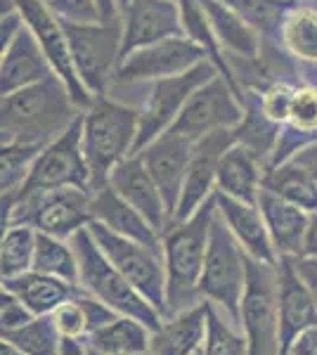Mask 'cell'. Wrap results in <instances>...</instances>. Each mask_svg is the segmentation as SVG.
<instances>
[{"instance_id": "29", "label": "cell", "mask_w": 317, "mask_h": 355, "mask_svg": "<svg viewBox=\"0 0 317 355\" xmlns=\"http://www.w3.org/2000/svg\"><path fill=\"white\" fill-rule=\"evenodd\" d=\"M199 3L209 17L218 41H223L234 53L253 60L256 57V38H253L251 28L246 26V21L239 15H234L232 8H225L218 0H199Z\"/></svg>"}, {"instance_id": "17", "label": "cell", "mask_w": 317, "mask_h": 355, "mask_svg": "<svg viewBox=\"0 0 317 355\" xmlns=\"http://www.w3.org/2000/svg\"><path fill=\"white\" fill-rule=\"evenodd\" d=\"M277 308H280V355H289L293 341L303 331L317 327V303L303 279L298 277L293 259L280 256L277 263Z\"/></svg>"}, {"instance_id": "48", "label": "cell", "mask_w": 317, "mask_h": 355, "mask_svg": "<svg viewBox=\"0 0 317 355\" xmlns=\"http://www.w3.org/2000/svg\"><path fill=\"white\" fill-rule=\"evenodd\" d=\"M100 8L102 21H114L117 19V0H95Z\"/></svg>"}, {"instance_id": "25", "label": "cell", "mask_w": 317, "mask_h": 355, "mask_svg": "<svg viewBox=\"0 0 317 355\" xmlns=\"http://www.w3.org/2000/svg\"><path fill=\"white\" fill-rule=\"evenodd\" d=\"M263 187L261 173V157L251 147L232 145L223 154L221 166H218V180L216 190L230 197L239 199L246 204H258V194Z\"/></svg>"}, {"instance_id": "35", "label": "cell", "mask_w": 317, "mask_h": 355, "mask_svg": "<svg viewBox=\"0 0 317 355\" xmlns=\"http://www.w3.org/2000/svg\"><path fill=\"white\" fill-rule=\"evenodd\" d=\"M201 355H249L246 336L230 327L211 301H206V343Z\"/></svg>"}, {"instance_id": "43", "label": "cell", "mask_w": 317, "mask_h": 355, "mask_svg": "<svg viewBox=\"0 0 317 355\" xmlns=\"http://www.w3.org/2000/svg\"><path fill=\"white\" fill-rule=\"evenodd\" d=\"M293 268H296L298 277L303 279V284L308 287V291L313 294V299L317 303V259H313V256H296L293 259Z\"/></svg>"}, {"instance_id": "1", "label": "cell", "mask_w": 317, "mask_h": 355, "mask_svg": "<svg viewBox=\"0 0 317 355\" xmlns=\"http://www.w3.org/2000/svg\"><path fill=\"white\" fill-rule=\"evenodd\" d=\"M218 214L216 192L189 218L173 220L161 234L166 266V318L201 303L199 277L209 249L211 223Z\"/></svg>"}, {"instance_id": "47", "label": "cell", "mask_w": 317, "mask_h": 355, "mask_svg": "<svg viewBox=\"0 0 317 355\" xmlns=\"http://www.w3.org/2000/svg\"><path fill=\"white\" fill-rule=\"evenodd\" d=\"M60 355H93L88 348V343L83 339H65L62 341V353Z\"/></svg>"}, {"instance_id": "37", "label": "cell", "mask_w": 317, "mask_h": 355, "mask_svg": "<svg viewBox=\"0 0 317 355\" xmlns=\"http://www.w3.org/2000/svg\"><path fill=\"white\" fill-rule=\"evenodd\" d=\"M50 318H53L62 339H85L88 336V320H85V311L80 306L78 296L55 308Z\"/></svg>"}, {"instance_id": "52", "label": "cell", "mask_w": 317, "mask_h": 355, "mask_svg": "<svg viewBox=\"0 0 317 355\" xmlns=\"http://www.w3.org/2000/svg\"><path fill=\"white\" fill-rule=\"evenodd\" d=\"M43 3H48V5H50V3H53V0H43Z\"/></svg>"}, {"instance_id": "19", "label": "cell", "mask_w": 317, "mask_h": 355, "mask_svg": "<svg viewBox=\"0 0 317 355\" xmlns=\"http://www.w3.org/2000/svg\"><path fill=\"white\" fill-rule=\"evenodd\" d=\"M109 185L130 206H135L159 234H164L166 227L171 225V216L159 192V185L154 182L140 154H130L128 159H123L109 175Z\"/></svg>"}, {"instance_id": "30", "label": "cell", "mask_w": 317, "mask_h": 355, "mask_svg": "<svg viewBox=\"0 0 317 355\" xmlns=\"http://www.w3.org/2000/svg\"><path fill=\"white\" fill-rule=\"evenodd\" d=\"M33 270L53 277L67 279L71 284H78V259L71 244L67 239L53 237V234L38 232L36 239V254H33Z\"/></svg>"}, {"instance_id": "8", "label": "cell", "mask_w": 317, "mask_h": 355, "mask_svg": "<svg viewBox=\"0 0 317 355\" xmlns=\"http://www.w3.org/2000/svg\"><path fill=\"white\" fill-rule=\"evenodd\" d=\"M88 230L114 268L166 318V266L161 246L121 237L97 220L90 223Z\"/></svg>"}, {"instance_id": "2", "label": "cell", "mask_w": 317, "mask_h": 355, "mask_svg": "<svg viewBox=\"0 0 317 355\" xmlns=\"http://www.w3.org/2000/svg\"><path fill=\"white\" fill-rule=\"evenodd\" d=\"M74 107L76 102L57 73L3 95V145H48L76 121Z\"/></svg>"}, {"instance_id": "31", "label": "cell", "mask_w": 317, "mask_h": 355, "mask_svg": "<svg viewBox=\"0 0 317 355\" xmlns=\"http://www.w3.org/2000/svg\"><path fill=\"white\" fill-rule=\"evenodd\" d=\"M38 232L31 225H8L0 242V275L3 279L19 277L33 270Z\"/></svg>"}, {"instance_id": "51", "label": "cell", "mask_w": 317, "mask_h": 355, "mask_svg": "<svg viewBox=\"0 0 317 355\" xmlns=\"http://www.w3.org/2000/svg\"><path fill=\"white\" fill-rule=\"evenodd\" d=\"M90 353H93V355H107V353H97V351H90Z\"/></svg>"}, {"instance_id": "28", "label": "cell", "mask_w": 317, "mask_h": 355, "mask_svg": "<svg viewBox=\"0 0 317 355\" xmlns=\"http://www.w3.org/2000/svg\"><path fill=\"white\" fill-rule=\"evenodd\" d=\"M263 187L280 194L286 202L301 206L308 214H317V182L293 159H286V162L277 166H270L263 173Z\"/></svg>"}, {"instance_id": "11", "label": "cell", "mask_w": 317, "mask_h": 355, "mask_svg": "<svg viewBox=\"0 0 317 355\" xmlns=\"http://www.w3.org/2000/svg\"><path fill=\"white\" fill-rule=\"evenodd\" d=\"M62 24L80 81L93 97H102L112 67L121 60L123 33L119 24L117 21H97V24L62 21Z\"/></svg>"}, {"instance_id": "42", "label": "cell", "mask_w": 317, "mask_h": 355, "mask_svg": "<svg viewBox=\"0 0 317 355\" xmlns=\"http://www.w3.org/2000/svg\"><path fill=\"white\" fill-rule=\"evenodd\" d=\"M291 97H293V90L286 88V85H273V88L263 95V114L268 116V121L289 119Z\"/></svg>"}, {"instance_id": "10", "label": "cell", "mask_w": 317, "mask_h": 355, "mask_svg": "<svg viewBox=\"0 0 317 355\" xmlns=\"http://www.w3.org/2000/svg\"><path fill=\"white\" fill-rule=\"evenodd\" d=\"M213 76H216V69H213L211 62L204 60L185 73L161 78V81L154 83L152 93L145 102V110L140 112V130H137L132 154H140L149 142H154L161 133H166L175 123V119L180 116V112L185 110L189 97L204 83H209Z\"/></svg>"}, {"instance_id": "23", "label": "cell", "mask_w": 317, "mask_h": 355, "mask_svg": "<svg viewBox=\"0 0 317 355\" xmlns=\"http://www.w3.org/2000/svg\"><path fill=\"white\" fill-rule=\"evenodd\" d=\"M258 209H261L270 239H273L277 254L289 256V259L301 256L305 244V232H308V223H310L308 211L286 202L280 194L265 190V187H261V194H258Z\"/></svg>"}, {"instance_id": "24", "label": "cell", "mask_w": 317, "mask_h": 355, "mask_svg": "<svg viewBox=\"0 0 317 355\" xmlns=\"http://www.w3.org/2000/svg\"><path fill=\"white\" fill-rule=\"evenodd\" d=\"M206 343V301L171 315L152 331L149 355H201Z\"/></svg>"}, {"instance_id": "50", "label": "cell", "mask_w": 317, "mask_h": 355, "mask_svg": "<svg viewBox=\"0 0 317 355\" xmlns=\"http://www.w3.org/2000/svg\"><path fill=\"white\" fill-rule=\"evenodd\" d=\"M119 3H121V5H128V3H130V0H119Z\"/></svg>"}, {"instance_id": "9", "label": "cell", "mask_w": 317, "mask_h": 355, "mask_svg": "<svg viewBox=\"0 0 317 355\" xmlns=\"http://www.w3.org/2000/svg\"><path fill=\"white\" fill-rule=\"evenodd\" d=\"M57 187H80L93 192V173L83 152V116H76V121L65 133L43 147L24 187L15 199ZM15 199H3V202H15Z\"/></svg>"}, {"instance_id": "45", "label": "cell", "mask_w": 317, "mask_h": 355, "mask_svg": "<svg viewBox=\"0 0 317 355\" xmlns=\"http://www.w3.org/2000/svg\"><path fill=\"white\" fill-rule=\"evenodd\" d=\"M293 162H298L303 166L305 171H308L310 175H313V180L317 182V145H308V147H303L301 152H293Z\"/></svg>"}, {"instance_id": "6", "label": "cell", "mask_w": 317, "mask_h": 355, "mask_svg": "<svg viewBox=\"0 0 317 355\" xmlns=\"http://www.w3.org/2000/svg\"><path fill=\"white\" fill-rule=\"evenodd\" d=\"M246 284V254L221 214L211 223L209 249L199 277L201 301H211L239 324V303Z\"/></svg>"}, {"instance_id": "3", "label": "cell", "mask_w": 317, "mask_h": 355, "mask_svg": "<svg viewBox=\"0 0 317 355\" xmlns=\"http://www.w3.org/2000/svg\"><path fill=\"white\" fill-rule=\"evenodd\" d=\"M71 246L76 251L78 259V272H80V289H85L88 294H93L95 299L112 306L119 315L126 318H135L149 331H157L164 322V315L149 303L145 296L140 294L128 279L121 275L114 263L102 254V249L90 234L88 225L71 237Z\"/></svg>"}, {"instance_id": "20", "label": "cell", "mask_w": 317, "mask_h": 355, "mask_svg": "<svg viewBox=\"0 0 317 355\" xmlns=\"http://www.w3.org/2000/svg\"><path fill=\"white\" fill-rule=\"evenodd\" d=\"M216 199H218V214L228 223V227L232 230L234 239L244 249V254L256 261L268 263V266H277L280 254L275 249L273 239H270L268 225H265V218L261 209H258V204L239 202V199L218 190H216Z\"/></svg>"}, {"instance_id": "22", "label": "cell", "mask_w": 317, "mask_h": 355, "mask_svg": "<svg viewBox=\"0 0 317 355\" xmlns=\"http://www.w3.org/2000/svg\"><path fill=\"white\" fill-rule=\"evenodd\" d=\"M90 211H93V220L102 223L112 232L121 237L135 239V242L161 246V234L154 230L135 206H130L112 185H100L90 192Z\"/></svg>"}, {"instance_id": "46", "label": "cell", "mask_w": 317, "mask_h": 355, "mask_svg": "<svg viewBox=\"0 0 317 355\" xmlns=\"http://www.w3.org/2000/svg\"><path fill=\"white\" fill-rule=\"evenodd\" d=\"M301 256H313L317 259V214H310L308 232H305V244Z\"/></svg>"}, {"instance_id": "18", "label": "cell", "mask_w": 317, "mask_h": 355, "mask_svg": "<svg viewBox=\"0 0 317 355\" xmlns=\"http://www.w3.org/2000/svg\"><path fill=\"white\" fill-rule=\"evenodd\" d=\"M126 8H128V17H126L121 60L132 50L171 36H180L185 31L182 12L175 0H130Z\"/></svg>"}, {"instance_id": "39", "label": "cell", "mask_w": 317, "mask_h": 355, "mask_svg": "<svg viewBox=\"0 0 317 355\" xmlns=\"http://www.w3.org/2000/svg\"><path fill=\"white\" fill-rule=\"evenodd\" d=\"M50 8L62 21H74V24H97V21H102L100 8H97L95 0H53Z\"/></svg>"}, {"instance_id": "21", "label": "cell", "mask_w": 317, "mask_h": 355, "mask_svg": "<svg viewBox=\"0 0 317 355\" xmlns=\"http://www.w3.org/2000/svg\"><path fill=\"white\" fill-rule=\"evenodd\" d=\"M48 57L40 48L38 38L28 26L3 48V67H0V90L3 95H10L19 88H26L31 83H38L43 78L53 76Z\"/></svg>"}, {"instance_id": "49", "label": "cell", "mask_w": 317, "mask_h": 355, "mask_svg": "<svg viewBox=\"0 0 317 355\" xmlns=\"http://www.w3.org/2000/svg\"><path fill=\"white\" fill-rule=\"evenodd\" d=\"M0 355H26L22 348H17L15 343L10 341H3V348H0Z\"/></svg>"}, {"instance_id": "26", "label": "cell", "mask_w": 317, "mask_h": 355, "mask_svg": "<svg viewBox=\"0 0 317 355\" xmlns=\"http://www.w3.org/2000/svg\"><path fill=\"white\" fill-rule=\"evenodd\" d=\"M3 289L12 291L17 299L26 303V308L36 318L43 315H53L55 308H60L62 303L76 299L80 294V284H71L67 279L53 277V275H43L36 270H28L19 277L3 279Z\"/></svg>"}, {"instance_id": "27", "label": "cell", "mask_w": 317, "mask_h": 355, "mask_svg": "<svg viewBox=\"0 0 317 355\" xmlns=\"http://www.w3.org/2000/svg\"><path fill=\"white\" fill-rule=\"evenodd\" d=\"M90 351L107 353V355H149V331L140 320L119 315L107 327L93 331L83 339Z\"/></svg>"}, {"instance_id": "14", "label": "cell", "mask_w": 317, "mask_h": 355, "mask_svg": "<svg viewBox=\"0 0 317 355\" xmlns=\"http://www.w3.org/2000/svg\"><path fill=\"white\" fill-rule=\"evenodd\" d=\"M206 60V50L185 36H171L132 50L117 67L119 81H161L194 69Z\"/></svg>"}, {"instance_id": "4", "label": "cell", "mask_w": 317, "mask_h": 355, "mask_svg": "<svg viewBox=\"0 0 317 355\" xmlns=\"http://www.w3.org/2000/svg\"><path fill=\"white\" fill-rule=\"evenodd\" d=\"M140 130V112L95 97L83 116V152L93 173V190L107 185L117 166L128 159Z\"/></svg>"}, {"instance_id": "36", "label": "cell", "mask_w": 317, "mask_h": 355, "mask_svg": "<svg viewBox=\"0 0 317 355\" xmlns=\"http://www.w3.org/2000/svg\"><path fill=\"white\" fill-rule=\"evenodd\" d=\"M228 3L232 10H237V15L246 24L263 28V31H273L284 12L282 0H228Z\"/></svg>"}, {"instance_id": "34", "label": "cell", "mask_w": 317, "mask_h": 355, "mask_svg": "<svg viewBox=\"0 0 317 355\" xmlns=\"http://www.w3.org/2000/svg\"><path fill=\"white\" fill-rule=\"evenodd\" d=\"M286 50L305 62H317V12L301 8L293 10L284 21Z\"/></svg>"}, {"instance_id": "32", "label": "cell", "mask_w": 317, "mask_h": 355, "mask_svg": "<svg viewBox=\"0 0 317 355\" xmlns=\"http://www.w3.org/2000/svg\"><path fill=\"white\" fill-rule=\"evenodd\" d=\"M3 341L15 343L26 355H60L62 353V334L57 331L50 315L33 318L31 322L19 329L3 331Z\"/></svg>"}, {"instance_id": "41", "label": "cell", "mask_w": 317, "mask_h": 355, "mask_svg": "<svg viewBox=\"0 0 317 355\" xmlns=\"http://www.w3.org/2000/svg\"><path fill=\"white\" fill-rule=\"evenodd\" d=\"M78 301L85 311V320H88V334L107 327L109 322H114V320L119 318V313L114 311L112 306H107V303H102L100 299H95V296L88 294L85 289L78 294Z\"/></svg>"}, {"instance_id": "5", "label": "cell", "mask_w": 317, "mask_h": 355, "mask_svg": "<svg viewBox=\"0 0 317 355\" xmlns=\"http://www.w3.org/2000/svg\"><path fill=\"white\" fill-rule=\"evenodd\" d=\"M90 223H93L90 190L80 187L40 190L15 202H3V227L31 225L36 232L69 239Z\"/></svg>"}, {"instance_id": "16", "label": "cell", "mask_w": 317, "mask_h": 355, "mask_svg": "<svg viewBox=\"0 0 317 355\" xmlns=\"http://www.w3.org/2000/svg\"><path fill=\"white\" fill-rule=\"evenodd\" d=\"M192 154H194V140L175 133V130L161 133L157 140L149 142L145 150L140 152L147 171L152 173L154 182L159 185V192L166 202L171 220L175 216L178 202H180L182 182H185Z\"/></svg>"}, {"instance_id": "13", "label": "cell", "mask_w": 317, "mask_h": 355, "mask_svg": "<svg viewBox=\"0 0 317 355\" xmlns=\"http://www.w3.org/2000/svg\"><path fill=\"white\" fill-rule=\"evenodd\" d=\"M239 93L228 83L225 76H213L209 83L187 100L185 110L175 119L169 130L189 137L197 142L199 137L213 133L221 128H234L241 123V107L237 102Z\"/></svg>"}, {"instance_id": "12", "label": "cell", "mask_w": 317, "mask_h": 355, "mask_svg": "<svg viewBox=\"0 0 317 355\" xmlns=\"http://www.w3.org/2000/svg\"><path fill=\"white\" fill-rule=\"evenodd\" d=\"M17 10L24 17L26 26L33 31V36L38 38L40 48H43L45 57H48L50 67L57 76L62 78V83L69 88L71 100L76 102V107H90L95 97L88 93V88L80 81L76 64H74L71 48H69V38L65 31L62 19L53 12L48 3L43 0H10Z\"/></svg>"}, {"instance_id": "40", "label": "cell", "mask_w": 317, "mask_h": 355, "mask_svg": "<svg viewBox=\"0 0 317 355\" xmlns=\"http://www.w3.org/2000/svg\"><path fill=\"white\" fill-rule=\"evenodd\" d=\"M36 318L31 311L26 308V303L22 299H17L12 291L3 289L0 291V329L3 331H12L28 324Z\"/></svg>"}, {"instance_id": "7", "label": "cell", "mask_w": 317, "mask_h": 355, "mask_svg": "<svg viewBox=\"0 0 317 355\" xmlns=\"http://www.w3.org/2000/svg\"><path fill=\"white\" fill-rule=\"evenodd\" d=\"M239 324L249 341V355H280L277 266H268L246 256Z\"/></svg>"}, {"instance_id": "44", "label": "cell", "mask_w": 317, "mask_h": 355, "mask_svg": "<svg viewBox=\"0 0 317 355\" xmlns=\"http://www.w3.org/2000/svg\"><path fill=\"white\" fill-rule=\"evenodd\" d=\"M289 355H317V327L303 331V334L293 341Z\"/></svg>"}, {"instance_id": "33", "label": "cell", "mask_w": 317, "mask_h": 355, "mask_svg": "<svg viewBox=\"0 0 317 355\" xmlns=\"http://www.w3.org/2000/svg\"><path fill=\"white\" fill-rule=\"evenodd\" d=\"M45 145H33V142H10L3 145V199H15L24 187L38 154Z\"/></svg>"}, {"instance_id": "15", "label": "cell", "mask_w": 317, "mask_h": 355, "mask_svg": "<svg viewBox=\"0 0 317 355\" xmlns=\"http://www.w3.org/2000/svg\"><path fill=\"white\" fill-rule=\"evenodd\" d=\"M237 130L232 128H221L213 133L199 137L194 142V154L189 162L185 182H182L180 202H178L175 216L173 220H185L201 204H206L216 192V180H218V166H221L223 154L232 145H237ZM171 220V223H173Z\"/></svg>"}, {"instance_id": "38", "label": "cell", "mask_w": 317, "mask_h": 355, "mask_svg": "<svg viewBox=\"0 0 317 355\" xmlns=\"http://www.w3.org/2000/svg\"><path fill=\"white\" fill-rule=\"evenodd\" d=\"M289 123L298 130H317V90H293L289 107Z\"/></svg>"}]
</instances>
